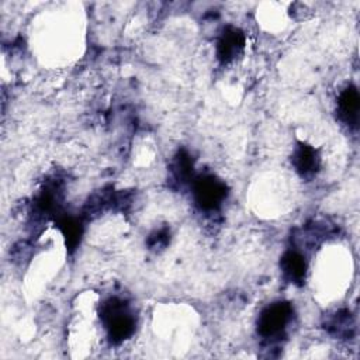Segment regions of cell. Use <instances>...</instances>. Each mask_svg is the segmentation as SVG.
Here are the masks:
<instances>
[{
	"label": "cell",
	"mask_w": 360,
	"mask_h": 360,
	"mask_svg": "<svg viewBox=\"0 0 360 360\" xmlns=\"http://www.w3.org/2000/svg\"><path fill=\"white\" fill-rule=\"evenodd\" d=\"M100 319L111 343L120 345L129 339L136 328V316L128 301L108 297L100 307Z\"/></svg>",
	"instance_id": "cell-1"
},
{
	"label": "cell",
	"mask_w": 360,
	"mask_h": 360,
	"mask_svg": "<svg viewBox=\"0 0 360 360\" xmlns=\"http://www.w3.org/2000/svg\"><path fill=\"white\" fill-rule=\"evenodd\" d=\"M323 328L330 336L336 339H350L354 335L356 323L349 309H338L326 315Z\"/></svg>",
	"instance_id": "cell-8"
},
{
	"label": "cell",
	"mask_w": 360,
	"mask_h": 360,
	"mask_svg": "<svg viewBox=\"0 0 360 360\" xmlns=\"http://www.w3.org/2000/svg\"><path fill=\"white\" fill-rule=\"evenodd\" d=\"M170 242V229L163 226V228H159V229H155L149 236H148V240H146V245L150 250L153 252H160L163 250Z\"/></svg>",
	"instance_id": "cell-11"
},
{
	"label": "cell",
	"mask_w": 360,
	"mask_h": 360,
	"mask_svg": "<svg viewBox=\"0 0 360 360\" xmlns=\"http://www.w3.org/2000/svg\"><path fill=\"white\" fill-rule=\"evenodd\" d=\"M191 191L194 202L201 211L214 212L218 211L225 202L229 188L222 179L207 173L194 177Z\"/></svg>",
	"instance_id": "cell-3"
},
{
	"label": "cell",
	"mask_w": 360,
	"mask_h": 360,
	"mask_svg": "<svg viewBox=\"0 0 360 360\" xmlns=\"http://www.w3.org/2000/svg\"><path fill=\"white\" fill-rule=\"evenodd\" d=\"M55 224L58 226V229L60 231V233L65 238V243L68 250L73 252L79 243L80 239L83 236V221L80 217H75L70 214H65V212H59L56 214V217L53 218Z\"/></svg>",
	"instance_id": "cell-9"
},
{
	"label": "cell",
	"mask_w": 360,
	"mask_h": 360,
	"mask_svg": "<svg viewBox=\"0 0 360 360\" xmlns=\"http://www.w3.org/2000/svg\"><path fill=\"white\" fill-rule=\"evenodd\" d=\"M280 270L285 281L294 285H302L307 278L308 263L305 256L295 248L287 249L280 257Z\"/></svg>",
	"instance_id": "cell-7"
},
{
	"label": "cell",
	"mask_w": 360,
	"mask_h": 360,
	"mask_svg": "<svg viewBox=\"0 0 360 360\" xmlns=\"http://www.w3.org/2000/svg\"><path fill=\"white\" fill-rule=\"evenodd\" d=\"M336 111L339 120L350 129L359 127V111H360V96L356 86H346L338 96Z\"/></svg>",
	"instance_id": "cell-6"
},
{
	"label": "cell",
	"mask_w": 360,
	"mask_h": 360,
	"mask_svg": "<svg viewBox=\"0 0 360 360\" xmlns=\"http://www.w3.org/2000/svg\"><path fill=\"white\" fill-rule=\"evenodd\" d=\"M170 179L177 184V186H184V184H191L194 180V163L190 156V153L184 149L179 150L170 163Z\"/></svg>",
	"instance_id": "cell-10"
},
{
	"label": "cell",
	"mask_w": 360,
	"mask_h": 360,
	"mask_svg": "<svg viewBox=\"0 0 360 360\" xmlns=\"http://www.w3.org/2000/svg\"><path fill=\"white\" fill-rule=\"evenodd\" d=\"M246 37L243 31L235 25H226L217 39V58L222 65L232 63L245 51Z\"/></svg>",
	"instance_id": "cell-4"
},
{
	"label": "cell",
	"mask_w": 360,
	"mask_h": 360,
	"mask_svg": "<svg viewBox=\"0 0 360 360\" xmlns=\"http://www.w3.org/2000/svg\"><path fill=\"white\" fill-rule=\"evenodd\" d=\"M294 318V308L287 301H274L264 307L257 318V333L269 345L278 342Z\"/></svg>",
	"instance_id": "cell-2"
},
{
	"label": "cell",
	"mask_w": 360,
	"mask_h": 360,
	"mask_svg": "<svg viewBox=\"0 0 360 360\" xmlns=\"http://www.w3.org/2000/svg\"><path fill=\"white\" fill-rule=\"evenodd\" d=\"M291 165L302 179H312L321 169V155L312 145L297 142L292 149Z\"/></svg>",
	"instance_id": "cell-5"
}]
</instances>
